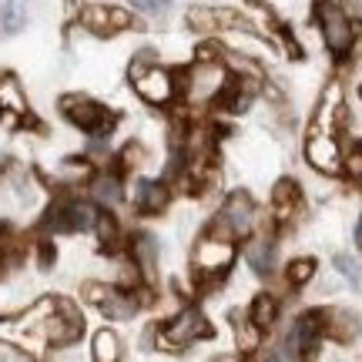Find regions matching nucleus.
<instances>
[{
	"label": "nucleus",
	"mask_w": 362,
	"mask_h": 362,
	"mask_svg": "<svg viewBox=\"0 0 362 362\" xmlns=\"http://www.w3.org/2000/svg\"><path fill=\"white\" fill-rule=\"evenodd\" d=\"M359 94H362V88H359Z\"/></svg>",
	"instance_id": "28"
},
{
	"label": "nucleus",
	"mask_w": 362,
	"mask_h": 362,
	"mask_svg": "<svg viewBox=\"0 0 362 362\" xmlns=\"http://www.w3.org/2000/svg\"><path fill=\"white\" fill-rule=\"evenodd\" d=\"M356 245L362 248V218H359V225H356Z\"/></svg>",
	"instance_id": "27"
},
{
	"label": "nucleus",
	"mask_w": 362,
	"mask_h": 362,
	"mask_svg": "<svg viewBox=\"0 0 362 362\" xmlns=\"http://www.w3.org/2000/svg\"><path fill=\"white\" fill-rule=\"evenodd\" d=\"M134 208L138 211H165L168 208V202H171V188H168V181H161V178H141L138 185H134Z\"/></svg>",
	"instance_id": "12"
},
{
	"label": "nucleus",
	"mask_w": 362,
	"mask_h": 362,
	"mask_svg": "<svg viewBox=\"0 0 362 362\" xmlns=\"http://www.w3.org/2000/svg\"><path fill=\"white\" fill-rule=\"evenodd\" d=\"M188 27L198 30V34L218 30V11H211V7H192V11H188Z\"/></svg>",
	"instance_id": "22"
},
{
	"label": "nucleus",
	"mask_w": 362,
	"mask_h": 362,
	"mask_svg": "<svg viewBox=\"0 0 362 362\" xmlns=\"http://www.w3.org/2000/svg\"><path fill=\"white\" fill-rule=\"evenodd\" d=\"M322 312H309L292 325V336H288V356L298 362H312L322 342Z\"/></svg>",
	"instance_id": "8"
},
{
	"label": "nucleus",
	"mask_w": 362,
	"mask_h": 362,
	"mask_svg": "<svg viewBox=\"0 0 362 362\" xmlns=\"http://www.w3.org/2000/svg\"><path fill=\"white\" fill-rule=\"evenodd\" d=\"M81 24L88 27L90 34H101L111 37L117 30H128L131 27V13L124 7H107V4H88L81 11Z\"/></svg>",
	"instance_id": "10"
},
{
	"label": "nucleus",
	"mask_w": 362,
	"mask_h": 362,
	"mask_svg": "<svg viewBox=\"0 0 362 362\" xmlns=\"http://www.w3.org/2000/svg\"><path fill=\"white\" fill-rule=\"evenodd\" d=\"M332 265H336L339 275H346V279H349L352 288H359L362 292V262L359 259H352V255H336Z\"/></svg>",
	"instance_id": "23"
},
{
	"label": "nucleus",
	"mask_w": 362,
	"mask_h": 362,
	"mask_svg": "<svg viewBox=\"0 0 362 362\" xmlns=\"http://www.w3.org/2000/svg\"><path fill=\"white\" fill-rule=\"evenodd\" d=\"M98 194H101L104 202H115L117 194H121V185H117L115 175H104V178H98Z\"/></svg>",
	"instance_id": "25"
},
{
	"label": "nucleus",
	"mask_w": 362,
	"mask_h": 362,
	"mask_svg": "<svg viewBox=\"0 0 362 362\" xmlns=\"http://www.w3.org/2000/svg\"><path fill=\"white\" fill-rule=\"evenodd\" d=\"M134 265H138L144 275H151V272H155V238H148V235H134Z\"/></svg>",
	"instance_id": "20"
},
{
	"label": "nucleus",
	"mask_w": 362,
	"mask_h": 362,
	"mask_svg": "<svg viewBox=\"0 0 362 362\" xmlns=\"http://www.w3.org/2000/svg\"><path fill=\"white\" fill-rule=\"evenodd\" d=\"M131 7H138L144 13H161L168 7V0H131Z\"/></svg>",
	"instance_id": "26"
},
{
	"label": "nucleus",
	"mask_w": 362,
	"mask_h": 362,
	"mask_svg": "<svg viewBox=\"0 0 362 362\" xmlns=\"http://www.w3.org/2000/svg\"><path fill=\"white\" fill-rule=\"evenodd\" d=\"M255 225V205L248 194H232L225 205H221L218 218L211 221V232L215 235H225V238H238V235H248Z\"/></svg>",
	"instance_id": "7"
},
{
	"label": "nucleus",
	"mask_w": 362,
	"mask_h": 362,
	"mask_svg": "<svg viewBox=\"0 0 362 362\" xmlns=\"http://www.w3.org/2000/svg\"><path fill=\"white\" fill-rule=\"evenodd\" d=\"M0 111H4V115H13V117L27 115L24 88H21V81L13 78V74H4V78H0Z\"/></svg>",
	"instance_id": "15"
},
{
	"label": "nucleus",
	"mask_w": 362,
	"mask_h": 362,
	"mask_svg": "<svg viewBox=\"0 0 362 362\" xmlns=\"http://www.w3.org/2000/svg\"><path fill=\"white\" fill-rule=\"evenodd\" d=\"M27 17H30L27 0H4V30L7 34H21L27 27Z\"/></svg>",
	"instance_id": "17"
},
{
	"label": "nucleus",
	"mask_w": 362,
	"mask_h": 362,
	"mask_svg": "<svg viewBox=\"0 0 362 362\" xmlns=\"http://www.w3.org/2000/svg\"><path fill=\"white\" fill-rule=\"evenodd\" d=\"M272 205H275V218L279 221H288L292 215L298 211V205H302V194H298V185L296 181H279L275 185V192H272Z\"/></svg>",
	"instance_id": "14"
},
{
	"label": "nucleus",
	"mask_w": 362,
	"mask_h": 362,
	"mask_svg": "<svg viewBox=\"0 0 362 362\" xmlns=\"http://www.w3.org/2000/svg\"><path fill=\"white\" fill-rule=\"evenodd\" d=\"M90 359L94 362H121V339L115 329H98L90 339Z\"/></svg>",
	"instance_id": "16"
},
{
	"label": "nucleus",
	"mask_w": 362,
	"mask_h": 362,
	"mask_svg": "<svg viewBox=\"0 0 362 362\" xmlns=\"http://www.w3.org/2000/svg\"><path fill=\"white\" fill-rule=\"evenodd\" d=\"M208 336H211V325H208L205 312H198L188 305V309H181L175 319H168V322L158 329V346L178 352V349H188L192 342L208 339Z\"/></svg>",
	"instance_id": "4"
},
{
	"label": "nucleus",
	"mask_w": 362,
	"mask_h": 362,
	"mask_svg": "<svg viewBox=\"0 0 362 362\" xmlns=\"http://www.w3.org/2000/svg\"><path fill=\"white\" fill-rule=\"evenodd\" d=\"M94 218H98L94 205H88V202H64V205L54 208L51 225L57 232H88V228H94Z\"/></svg>",
	"instance_id": "11"
},
{
	"label": "nucleus",
	"mask_w": 362,
	"mask_h": 362,
	"mask_svg": "<svg viewBox=\"0 0 362 362\" xmlns=\"http://www.w3.org/2000/svg\"><path fill=\"white\" fill-rule=\"evenodd\" d=\"M322 336L336 339V342H352V339L359 336V322H356V315H349V312L329 309V312H322Z\"/></svg>",
	"instance_id": "13"
},
{
	"label": "nucleus",
	"mask_w": 362,
	"mask_h": 362,
	"mask_svg": "<svg viewBox=\"0 0 362 362\" xmlns=\"http://www.w3.org/2000/svg\"><path fill=\"white\" fill-rule=\"evenodd\" d=\"M94 228H98V238H101L104 248H117V242H121V225H117V218L111 215V211H98V218H94Z\"/></svg>",
	"instance_id": "19"
},
{
	"label": "nucleus",
	"mask_w": 362,
	"mask_h": 362,
	"mask_svg": "<svg viewBox=\"0 0 362 362\" xmlns=\"http://www.w3.org/2000/svg\"><path fill=\"white\" fill-rule=\"evenodd\" d=\"M61 111H64V117L71 124H78L88 134H107V131L115 128V115L101 101L84 98V94H67L64 101H61Z\"/></svg>",
	"instance_id": "6"
},
{
	"label": "nucleus",
	"mask_w": 362,
	"mask_h": 362,
	"mask_svg": "<svg viewBox=\"0 0 362 362\" xmlns=\"http://www.w3.org/2000/svg\"><path fill=\"white\" fill-rule=\"evenodd\" d=\"M315 21H319L325 47L336 57H346L352 51V40H356V27H352L349 13L342 11V4L339 0H319L315 4Z\"/></svg>",
	"instance_id": "3"
},
{
	"label": "nucleus",
	"mask_w": 362,
	"mask_h": 362,
	"mask_svg": "<svg viewBox=\"0 0 362 362\" xmlns=\"http://www.w3.org/2000/svg\"><path fill=\"white\" fill-rule=\"evenodd\" d=\"M228 84H232V71L221 64V61H215V57H198L185 71V78H181V90H185V98L192 104L218 101Z\"/></svg>",
	"instance_id": "1"
},
{
	"label": "nucleus",
	"mask_w": 362,
	"mask_h": 362,
	"mask_svg": "<svg viewBox=\"0 0 362 362\" xmlns=\"http://www.w3.org/2000/svg\"><path fill=\"white\" fill-rule=\"evenodd\" d=\"M232 262H235V238L208 232L194 245V272L202 279H221L225 272L232 269Z\"/></svg>",
	"instance_id": "5"
},
{
	"label": "nucleus",
	"mask_w": 362,
	"mask_h": 362,
	"mask_svg": "<svg viewBox=\"0 0 362 362\" xmlns=\"http://www.w3.org/2000/svg\"><path fill=\"white\" fill-rule=\"evenodd\" d=\"M84 298H88L90 305H98L104 315H111V319H128V315H134V309H138V302L131 296H124L121 288L104 285V282L84 285Z\"/></svg>",
	"instance_id": "9"
},
{
	"label": "nucleus",
	"mask_w": 362,
	"mask_h": 362,
	"mask_svg": "<svg viewBox=\"0 0 362 362\" xmlns=\"http://www.w3.org/2000/svg\"><path fill=\"white\" fill-rule=\"evenodd\" d=\"M272 259H275V245H272V238L262 235L259 242H252V248H248V262H252V269L259 272V275H269L272 272Z\"/></svg>",
	"instance_id": "18"
},
{
	"label": "nucleus",
	"mask_w": 362,
	"mask_h": 362,
	"mask_svg": "<svg viewBox=\"0 0 362 362\" xmlns=\"http://www.w3.org/2000/svg\"><path fill=\"white\" fill-rule=\"evenodd\" d=\"M275 315H279V302L272 296H259L252 302V322L259 325V329H269L275 322Z\"/></svg>",
	"instance_id": "21"
},
{
	"label": "nucleus",
	"mask_w": 362,
	"mask_h": 362,
	"mask_svg": "<svg viewBox=\"0 0 362 362\" xmlns=\"http://www.w3.org/2000/svg\"><path fill=\"white\" fill-rule=\"evenodd\" d=\"M128 78H131L134 94L144 104H151V107H168L175 101V94H178V81H175V74H171L168 67L155 64V61H144V57H138L131 64Z\"/></svg>",
	"instance_id": "2"
},
{
	"label": "nucleus",
	"mask_w": 362,
	"mask_h": 362,
	"mask_svg": "<svg viewBox=\"0 0 362 362\" xmlns=\"http://www.w3.org/2000/svg\"><path fill=\"white\" fill-rule=\"evenodd\" d=\"M315 275V259H296L285 265V279L292 285H305Z\"/></svg>",
	"instance_id": "24"
}]
</instances>
